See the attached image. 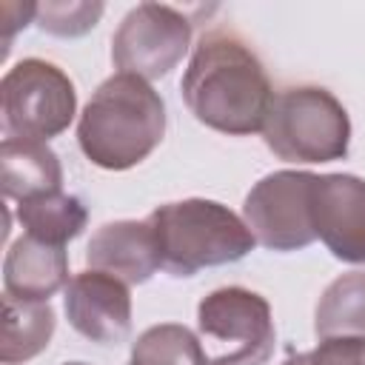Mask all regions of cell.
Instances as JSON below:
<instances>
[{"instance_id":"obj_10","label":"cell","mask_w":365,"mask_h":365,"mask_svg":"<svg viewBox=\"0 0 365 365\" xmlns=\"http://www.w3.org/2000/svg\"><path fill=\"white\" fill-rule=\"evenodd\" d=\"M68 325L97 345H117L131 331L128 285L111 274L86 268L71 277L63 291Z\"/></svg>"},{"instance_id":"obj_5","label":"cell","mask_w":365,"mask_h":365,"mask_svg":"<svg viewBox=\"0 0 365 365\" xmlns=\"http://www.w3.org/2000/svg\"><path fill=\"white\" fill-rule=\"evenodd\" d=\"M197 336L208 365H265L277 339L271 305L242 285L217 288L197 305Z\"/></svg>"},{"instance_id":"obj_13","label":"cell","mask_w":365,"mask_h":365,"mask_svg":"<svg viewBox=\"0 0 365 365\" xmlns=\"http://www.w3.org/2000/svg\"><path fill=\"white\" fill-rule=\"evenodd\" d=\"M0 185L6 200H31L54 194L63 185V168L57 154L37 140L3 137L0 145Z\"/></svg>"},{"instance_id":"obj_19","label":"cell","mask_w":365,"mask_h":365,"mask_svg":"<svg viewBox=\"0 0 365 365\" xmlns=\"http://www.w3.org/2000/svg\"><path fill=\"white\" fill-rule=\"evenodd\" d=\"M308 365H365V336H328L308 351Z\"/></svg>"},{"instance_id":"obj_21","label":"cell","mask_w":365,"mask_h":365,"mask_svg":"<svg viewBox=\"0 0 365 365\" xmlns=\"http://www.w3.org/2000/svg\"><path fill=\"white\" fill-rule=\"evenodd\" d=\"M282 365H308V354H288Z\"/></svg>"},{"instance_id":"obj_3","label":"cell","mask_w":365,"mask_h":365,"mask_svg":"<svg viewBox=\"0 0 365 365\" xmlns=\"http://www.w3.org/2000/svg\"><path fill=\"white\" fill-rule=\"evenodd\" d=\"M160 268L171 277H194L202 268L242 259L254 245V234L228 205L191 197L165 202L148 217Z\"/></svg>"},{"instance_id":"obj_15","label":"cell","mask_w":365,"mask_h":365,"mask_svg":"<svg viewBox=\"0 0 365 365\" xmlns=\"http://www.w3.org/2000/svg\"><path fill=\"white\" fill-rule=\"evenodd\" d=\"M17 220L29 237L51 245H66L68 240L80 237L88 222V211L80 197L54 191L17 202Z\"/></svg>"},{"instance_id":"obj_14","label":"cell","mask_w":365,"mask_h":365,"mask_svg":"<svg viewBox=\"0 0 365 365\" xmlns=\"http://www.w3.org/2000/svg\"><path fill=\"white\" fill-rule=\"evenodd\" d=\"M57 317L48 302H26L11 294H3V336H0V362L20 365L48 348Z\"/></svg>"},{"instance_id":"obj_12","label":"cell","mask_w":365,"mask_h":365,"mask_svg":"<svg viewBox=\"0 0 365 365\" xmlns=\"http://www.w3.org/2000/svg\"><path fill=\"white\" fill-rule=\"evenodd\" d=\"M68 254L66 245H51L23 234L11 242L3 259V294L26 302H48L68 285Z\"/></svg>"},{"instance_id":"obj_9","label":"cell","mask_w":365,"mask_h":365,"mask_svg":"<svg viewBox=\"0 0 365 365\" xmlns=\"http://www.w3.org/2000/svg\"><path fill=\"white\" fill-rule=\"evenodd\" d=\"M311 225L325 248L351 265H365V180L354 174H314Z\"/></svg>"},{"instance_id":"obj_16","label":"cell","mask_w":365,"mask_h":365,"mask_svg":"<svg viewBox=\"0 0 365 365\" xmlns=\"http://www.w3.org/2000/svg\"><path fill=\"white\" fill-rule=\"evenodd\" d=\"M314 331L328 336H365V271L336 277L319 297L314 311Z\"/></svg>"},{"instance_id":"obj_11","label":"cell","mask_w":365,"mask_h":365,"mask_svg":"<svg viewBox=\"0 0 365 365\" xmlns=\"http://www.w3.org/2000/svg\"><path fill=\"white\" fill-rule=\"evenodd\" d=\"M86 265L111 274L125 285L148 282L160 268L148 220H117L100 225L86 245Z\"/></svg>"},{"instance_id":"obj_20","label":"cell","mask_w":365,"mask_h":365,"mask_svg":"<svg viewBox=\"0 0 365 365\" xmlns=\"http://www.w3.org/2000/svg\"><path fill=\"white\" fill-rule=\"evenodd\" d=\"M31 20H37L34 3H0V34H3V54L9 51V43L14 31L26 29Z\"/></svg>"},{"instance_id":"obj_7","label":"cell","mask_w":365,"mask_h":365,"mask_svg":"<svg viewBox=\"0 0 365 365\" xmlns=\"http://www.w3.org/2000/svg\"><path fill=\"white\" fill-rule=\"evenodd\" d=\"M191 46V20L163 3L134 6L111 37V60L123 74L165 77Z\"/></svg>"},{"instance_id":"obj_4","label":"cell","mask_w":365,"mask_h":365,"mask_svg":"<svg viewBox=\"0 0 365 365\" xmlns=\"http://www.w3.org/2000/svg\"><path fill=\"white\" fill-rule=\"evenodd\" d=\"M262 140L285 163H331L348 154L351 120L328 88L291 86L274 94Z\"/></svg>"},{"instance_id":"obj_18","label":"cell","mask_w":365,"mask_h":365,"mask_svg":"<svg viewBox=\"0 0 365 365\" xmlns=\"http://www.w3.org/2000/svg\"><path fill=\"white\" fill-rule=\"evenodd\" d=\"M103 3H43L37 6V26L57 37H80L97 26Z\"/></svg>"},{"instance_id":"obj_22","label":"cell","mask_w":365,"mask_h":365,"mask_svg":"<svg viewBox=\"0 0 365 365\" xmlns=\"http://www.w3.org/2000/svg\"><path fill=\"white\" fill-rule=\"evenodd\" d=\"M66 365H86V362H66Z\"/></svg>"},{"instance_id":"obj_1","label":"cell","mask_w":365,"mask_h":365,"mask_svg":"<svg viewBox=\"0 0 365 365\" xmlns=\"http://www.w3.org/2000/svg\"><path fill=\"white\" fill-rule=\"evenodd\" d=\"M180 91L202 125L231 137L262 131L274 100L265 66L231 29H211L200 37Z\"/></svg>"},{"instance_id":"obj_2","label":"cell","mask_w":365,"mask_h":365,"mask_svg":"<svg viewBox=\"0 0 365 365\" xmlns=\"http://www.w3.org/2000/svg\"><path fill=\"white\" fill-rule=\"evenodd\" d=\"M165 134V103L148 80L111 74L97 86L77 123V143L88 163L125 171L143 163Z\"/></svg>"},{"instance_id":"obj_8","label":"cell","mask_w":365,"mask_h":365,"mask_svg":"<svg viewBox=\"0 0 365 365\" xmlns=\"http://www.w3.org/2000/svg\"><path fill=\"white\" fill-rule=\"evenodd\" d=\"M311 180L314 174L308 171H274L248 191L242 220L257 245L268 251H299L317 240L308 208Z\"/></svg>"},{"instance_id":"obj_17","label":"cell","mask_w":365,"mask_h":365,"mask_svg":"<svg viewBox=\"0 0 365 365\" xmlns=\"http://www.w3.org/2000/svg\"><path fill=\"white\" fill-rule=\"evenodd\" d=\"M128 365H208V356L191 328L180 322H160L137 336Z\"/></svg>"},{"instance_id":"obj_6","label":"cell","mask_w":365,"mask_h":365,"mask_svg":"<svg viewBox=\"0 0 365 365\" xmlns=\"http://www.w3.org/2000/svg\"><path fill=\"white\" fill-rule=\"evenodd\" d=\"M3 137L46 143L68 128L77 114V91L68 74L40 57H26L0 83Z\"/></svg>"}]
</instances>
